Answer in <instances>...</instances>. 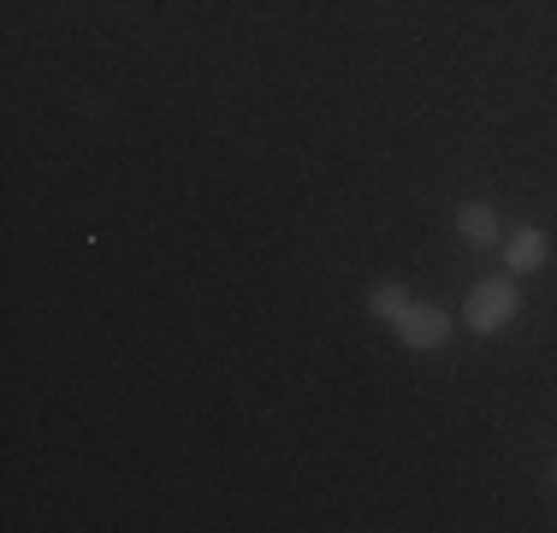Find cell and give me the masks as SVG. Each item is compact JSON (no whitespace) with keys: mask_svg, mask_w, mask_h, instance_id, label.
Returning <instances> with one entry per match:
<instances>
[{"mask_svg":"<svg viewBox=\"0 0 557 533\" xmlns=\"http://www.w3.org/2000/svg\"><path fill=\"white\" fill-rule=\"evenodd\" d=\"M522 309V290L510 285V278H486V285L469 290V302H462V320H469V332H481V338H493L504 332Z\"/></svg>","mask_w":557,"mask_h":533,"instance_id":"6da1fadb","label":"cell"},{"mask_svg":"<svg viewBox=\"0 0 557 533\" xmlns=\"http://www.w3.org/2000/svg\"><path fill=\"white\" fill-rule=\"evenodd\" d=\"M392 332L404 350H445L450 344V314L440 309V302H416L409 297L404 309L392 314Z\"/></svg>","mask_w":557,"mask_h":533,"instance_id":"7a4b0ae2","label":"cell"},{"mask_svg":"<svg viewBox=\"0 0 557 533\" xmlns=\"http://www.w3.org/2000/svg\"><path fill=\"white\" fill-rule=\"evenodd\" d=\"M457 237H462L469 249H493L498 237H504L498 208H493V202H462V208H457Z\"/></svg>","mask_w":557,"mask_h":533,"instance_id":"3957f363","label":"cell"},{"mask_svg":"<svg viewBox=\"0 0 557 533\" xmlns=\"http://www.w3.org/2000/svg\"><path fill=\"white\" fill-rule=\"evenodd\" d=\"M504 261H510V273H540V266L552 261V237L540 232V225H522V232H510V244H504Z\"/></svg>","mask_w":557,"mask_h":533,"instance_id":"277c9868","label":"cell"},{"mask_svg":"<svg viewBox=\"0 0 557 533\" xmlns=\"http://www.w3.org/2000/svg\"><path fill=\"white\" fill-rule=\"evenodd\" d=\"M404 302H409V290H397V285H380L374 297H368V309H374V314H380V320H386V326H392V314L404 309Z\"/></svg>","mask_w":557,"mask_h":533,"instance_id":"5b68a950","label":"cell"},{"mask_svg":"<svg viewBox=\"0 0 557 533\" xmlns=\"http://www.w3.org/2000/svg\"><path fill=\"white\" fill-rule=\"evenodd\" d=\"M552 474H557V469H552Z\"/></svg>","mask_w":557,"mask_h":533,"instance_id":"8992f818","label":"cell"}]
</instances>
